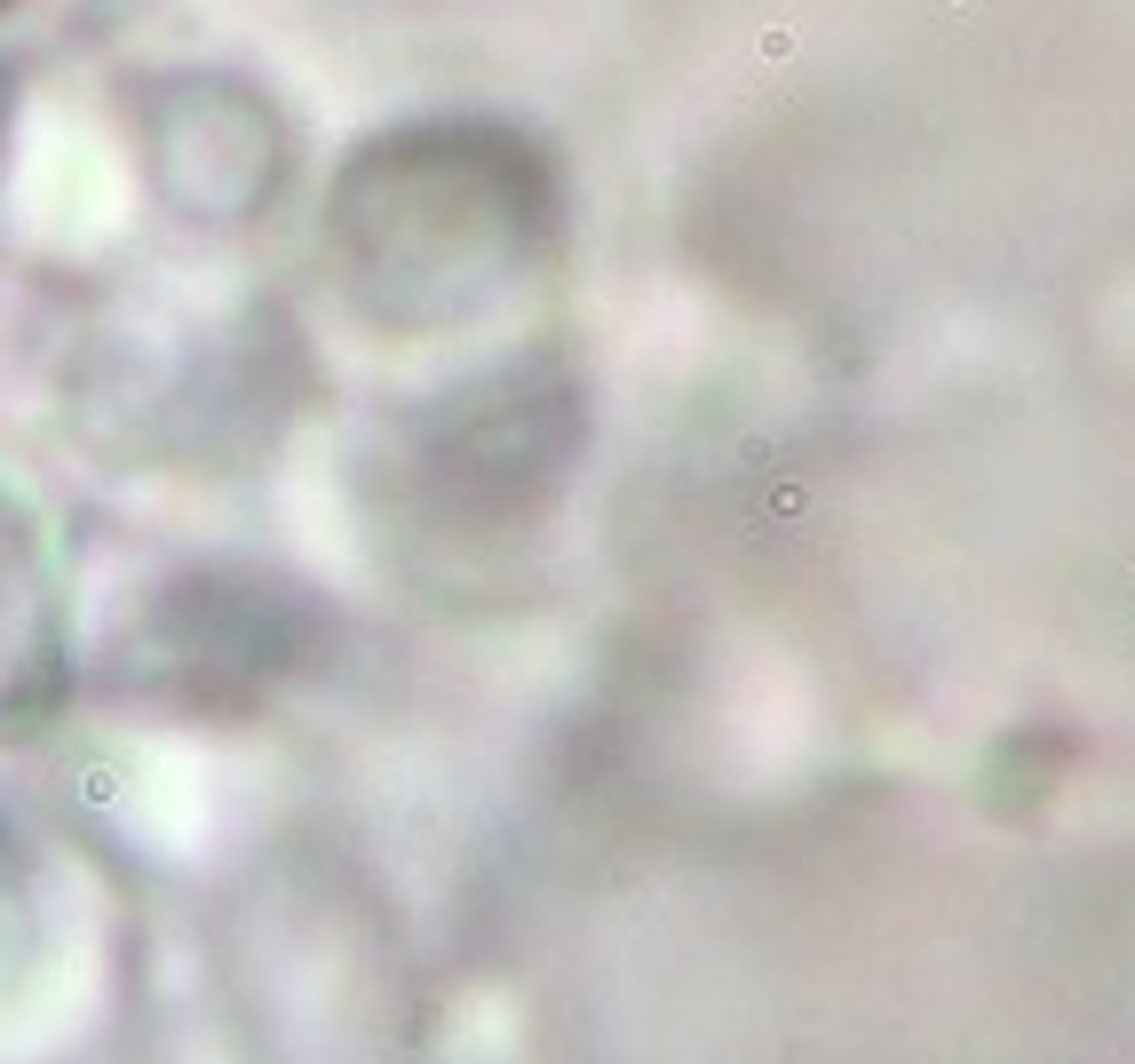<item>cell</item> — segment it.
<instances>
[{
	"instance_id": "6da1fadb",
	"label": "cell",
	"mask_w": 1135,
	"mask_h": 1064,
	"mask_svg": "<svg viewBox=\"0 0 1135 1064\" xmlns=\"http://www.w3.org/2000/svg\"><path fill=\"white\" fill-rule=\"evenodd\" d=\"M0 8H8V0H0Z\"/></svg>"
}]
</instances>
